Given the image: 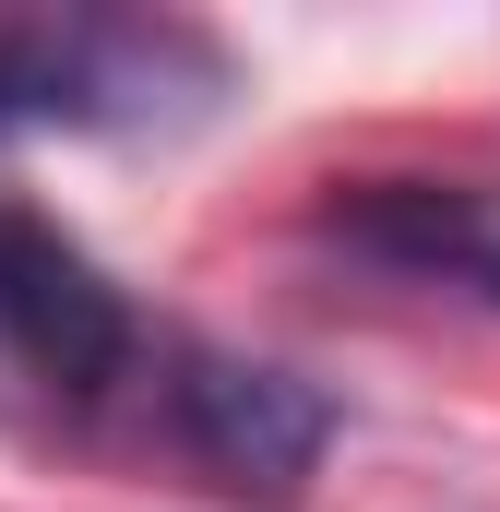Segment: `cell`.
<instances>
[{
	"mask_svg": "<svg viewBox=\"0 0 500 512\" xmlns=\"http://www.w3.org/2000/svg\"><path fill=\"white\" fill-rule=\"evenodd\" d=\"M227 96V48L179 12H0V131H167Z\"/></svg>",
	"mask_w": 500,
	"mask_h": 512,
	"instance_id": "obj_1",
	"label": "cell"
},
{
	"mask_svg": "<svg viewBox=\"0 0 500 512\" xmlns=\"http://www.w3.org/2000/svg\"><path fill=\"white\" fill-rule=\"evenodd\" d=\"M155 405H167V441H179L215 489H239V501H298L310 465L334 453V393H310L298 370H274V358L167 346Z\"/></svg>",
	"mask_w": 500,
	"mask_h": 512,
	"instance_id": "obj_2",
	"label": "cell"
},
{
	"mask_svg": "<svg viewBox=\"0 0 500 512\" xmlns=\"http://www.w3.org/2000/svg\"><path fill=\"white\" fill-rule=\"evenodd\" d=\"M0 358H24L60 405L120 393L131 358H143V322L108 286V262L72 227H48L36 203H0Z\"/></svg>",
	"mask_w": 500,
	"mask_h": 512,
	"instance_id": "obj_3",
	"label": "cell"
},
{
	"mask_svg": "<svg viewBox=\"0 0 500 512\" xmlns=\"http://www.w3.org/2000/svg\"><path fill=\"white\" fill-rule=\"evenodd\" d=\"M310 239L370 274H405V286H453L500 310V179H346Z\"/></svg>",
	"mask_w": 500,
	"mask_h": 512,
	"instance_id": "obj_4",
	"label": "cell"
}]
</instances>
